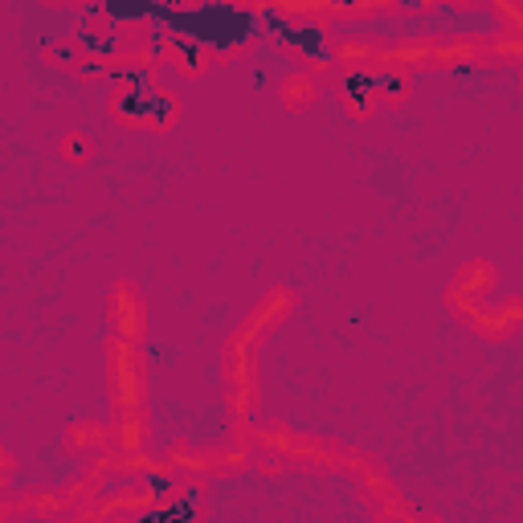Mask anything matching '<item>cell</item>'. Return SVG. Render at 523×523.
I'll list each match as a JSON object with an SVG mask.
<instances>
[{"instance_id": "1", "label": "cell", "mask_w": 523, "mask_h": 523, "mask_svg": "<svg viewBox=\"0 0 523 523\" xmlns=\"http://www.w3.org/2000/svg\"><path fill=\"white\" fill-rule=\"evenodd\" d=\"M172 37L181 42L213 45V50H237L258 33V12L237 9V4H196V9H172V4H156V17Z\"/></svg>"}, {"instance_id": "3", "label": "cell", "mask_w": 523, "mask_h": 523, "mask_svg": "<svg viewBox=\"0 0 523 523\" xmlns=\"http://www.w3.org/2000/svg\"><path fill=\"white\" fill-rule=\"evenodd\" d=\"M78 45H82L90 58H111L115 50H123V33L119 29H82L78 33Z\"/></svg>"}, {"instance_id": "4", "label": "cell", "mask_w": 523, "mask_h": 523, "mask_svg": "<svg viewBox=\"0 0 523 523\" xmlns=\"http://www.w3.org/2000/svg\"><path fill=\"white\" fill-rule=\"evenodd\" d=\"M343 98H352V103H368V98H376L373 74H360V70H352V74L343 78Z\"/></svg>"}, {"instance_id": "2", "label": "cell", "mask_w": 523, "mask_h": 523, "mask_svg": "<svg viewBox=\"0 0 523 523\" xmlns=\"http://www.w3.org/2000/svg\"><path fill=\"white\" fill-rule=\"evenodd\" d=\"M258 25L270 29L274 42L290 45L295 54L311 58V62H331V45H327V37H323L319 25H299V21H290L287 12H278V9H262L258 12Z\"/></svg>"}]
</instances>
